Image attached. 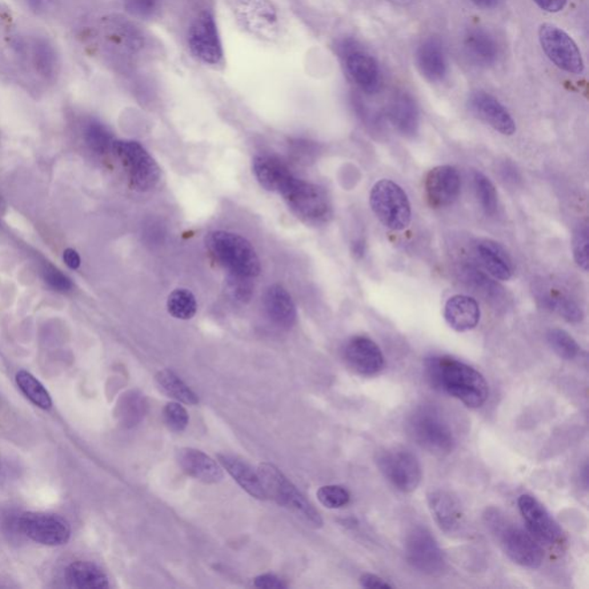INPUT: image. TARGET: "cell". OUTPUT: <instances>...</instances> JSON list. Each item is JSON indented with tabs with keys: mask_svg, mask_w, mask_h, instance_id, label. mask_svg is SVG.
I'll list each match as a JSON object with an SVG mask.
<instances>
[{
	"mask_svg": "<svg viewBox=\"0 0 589 589\" xmlns=\"http://www.w3.org/2000/svg\"><path fill=\"white\" fill-rule=\"evenodd\" d=\"M425 374L434 390L460 400L467 408H482L490 396L484 376L450 356H431L425 359Z\"/></svg>",
	"mask_w": 589,
	"mask_h": 589,
	"instance_id": "6da1fadb",
	"label": "cell"
},
{
	"mask_svg": "<svg viewBox=\"0 0 589 589\" xmlns=\"http://www.w3.org/2000/svg\"><path fill=\"white\" fill-rule=\"evenodd\" d=\"M207 250L219 265L235 278L254 279L259 274L260 263L255 248L241 235L231 231L211 232L206 238Z\"/></svg>",
	"mask_w": 589,
	"mask_h": 589,
	"instance_id": "7a4b0ae2",
	"label": "cell"
},
{
	"mask_svg": "<svg viewBox=\"0 0 589 589\" xmlns=\"http://www.w3.org/2000/svg\"><path fill=\"white\" fill-rule=\"evenodd\" d=\"M488 527L500 541L501 547L512 562L527 568H538L544 552L536 540L522 527L517 526L496 509L487 511Z\"/></svg>",
	"mask_w": 589,
	"mask_h": 589,
	"instance_id": "3957f363",
	"label": "cell"
},
{
	"mask_svg": "<svg viewBox=\"0 0 589 589\" xmlns=\"http://www.w3.org/2000/svg\"><path fill=\"white\" fill-rule=\"evenodd\" d=\"M408 432L420 447L431 454L449 455L456 447V435L446 416L438 408H416L408 423Z\"/></svg>",
	"mask_w": 589,
	"mask_h": 589,
	"instance_id": "277c9868",
	"label": "cell"
},
{
	"mask_svg": "<svg viewBox=\"0 0 589 589\" xmlns=\"http://www.w3.org/2000/svg\"><path fill=\"white\" fill-rule=\"evenodd\" d=\"M257 472L267 499L272 498L280 506L287 508L308 526L315 528L323 526L324 523L319 512L278 467L270 463H263L259 465Z\"/></svg>",
	"mask_w": 589,
	"mask_h": 589,
	"instance_id": "5b68a950",
	"label": "cell"
},
{
	"mask_svg": "<svg viewBox=\"0 0 589 589\" xmlns=\"http://www.w3.org/2000/svg\"><path fill=\"white\" fill-rule=\"evenodd\" d=\"M279 194L283 196L290 210L304 223L320 224L331 218V200L327 192L316 184L292 175Z\"/></svg>",
	"mask_w": 589,
	"mask_h": 589,
	"instance_id": "8992f818",
	"label": "cell"
},
{
	"mask_svg": "<svg viewBox=\"0 0 589 589\" xmlns=\"http://www.w3.org/2000/svg\"><path fill=\"white\" fill-rule=\"evenodd\" d=\"M372 211L388 230L400 231L411 223L412 211L407 192L391 180L383 179L372 188Z\"/></svg>",
	"mask_w": 589,
	"mask_h": 589,
	"instance_id": "52a82bcc",
	"label": "cell"
},
{
	"mask_svg": "<svg viewBox=\"0 0 589 589\" xmlns=\"http://www.w3.org/2000/svg\"><path fill=\"white\" fill-rule=\"evenodd\" d=\"M376 465L384 478L400 492H415L422 483V465L407 449L394 448L379 452Z\"/></svg>",
	"mask_w": 589,
	"mask_h": 589,
	"instance_id": "ba28073f",
	"label": "cell"
},
{
	"mask_svg": "<svg viewBox=\"0 0 589 589\" xmlns=\"http://www.w3.org/2000/svg\"><path fill=\"white\" fill-rule=\"evenodd\" d=\"M114 150L125 168L131 187L136 190L147 191L157 186L160 170L141 144L134 141L114 142Z\"/></svg>",
	"mask_w": 589,
	"mask_h": 589,
	"instance_id": "9c48e42d",
	"label": "cell"
},
{
	"mask_svg": "<svg viewBox=\"0 0 589 589\" xmlns=\"http://www.w3.org/2000/svg\"><path fill=\"white\" fill-rule=\"evenodd\" d=\"M540 46L552 63L567 73H584L583 55L576 43L560 27L543 23L539 29Z\"/></svg>",
	"mask_w": 589,
	"mask_h": 589,
	"instance_id": "30bf717a",
	"label": "cell"
},
{
	"mask_svg": "<svg viewBox=\"0 0 589 589\" xmlns=\"http://www.w3.org/2000/svg\"><path fill=\"white\" fill-rule=\"evenodd\" d=\"M232 11L244 29L264 41L278 38V12L270 0H234Z\"/></svg>",
	"mask_w": 589,
	"mask_h": 589,
	"instance_id": "8fae6325",
	"label": "cell"
},
{
	"mask_svg": "<svg viewBox=\"0 0 589 589\" xmlns=\"http://www.w3.org/2000/svg\"><path fill=\"white\" fill-rule=\"evenodd\" d=\"M408 562L419 572L439 576L446 568V559L438 541L426 527L417 526L406 540Z\"/></svg>",
	"mask_w": 589,
	"mask_h": 589,
	"instance_id": "7c38bea8",
	"label": "cell"
},
{
	"mask_svg": "<svg viewBox=\"0 0 589 589\" xmlns=\"http://www.w3.org/2000/svg\"><path fill=\"white\" fill-rule=\"evenodd\" d=\"M19 531L34 543L57 547L71 539V525L58 515L44 512H25L18 517Z\"/></svg>",
	"mask_w": 589,
	"mask_h": 589,
	"instance_id": "4fadbf2b",
	"label": "cell"
},
{
	"mask_svg": "<svg viewBox=\"0 0 589 589\" xmlns=\"http://www.w3.org/2000/svg\"><path fill=\"white\" fill-rule=\"evenodd\" d=\"M189 47L192 55L206 65H219L223 59L222 41L214 15L203 12L191 26L189 31Z\"/></svg>",
	"mask_w": 589,
	"mask_h": 589,
	"instance_id": "5bb4252c",
	"label": "cell"
},
{
	"mask_svg": "<svg viewBox=\"0 0 589 589\" xmlns=\"http://www.w3.org/2000/svg\"><path fill=\"white\" fill-rule=\"evenodd\" d=\"M518 508L528 530L536 540L547 546H554L562 541V528L538 500L527 494L519 496Z\"/></svg>",
	"mask_w": 589,
	"mask_h": 589,
	"instance_id": "9a60e30c",
	"label": "cell"
},
{
	"mask_svg": "<svg viewBox=\"0 0 589 589\" xmlns=\"http://www.w3.org/2000/svg\"><path fill=\"white\" fill-rule=\"evenodd\" d=\"M343 358L352 371L363 376L378 374L384 366L382 349L367 336L358 335L349 340L343 349Z\"/></svg>",
	"mask_w": 589,
	"mask_h": 589,
	"instance_id": "2e32d148",
	"label": "cell"
},
{
	"mask_svg": "<svg viewBox=\"0 0 589 589\" xmlns=\"http://www.w3.org/2000/svg\"><path fill=\"white\" fill-rule=\"evenodd\" d=\"M460 176L455 167L443 165L432 168L425 179V192L432 207L452 206L459 198Z\"/></svg>",
	"mask_w": 589,
	"mask_h": 589,
	"instance_id": "e0dca14e",
	"label": "cell"
},
{
	"mask_svg": "<svg viewBox=\"0 0 589 589\" xmlns=\"http://www.w3.org/2000/svg\"><path fill=\"white\" fill-rule=\"evenodd\" d=\"M468 107L475 116L482 119L487 125L500 131L501 134L511 136L515 134L516 123L506 107L494 96L486 91L472 92L468 97Z\"/></svg>",
	"mask_w": 589,
	"mask_h": 589,
	"instance_id": "ac0fdd59",
	"label": "cell"
},
{
	"mask_svg": "<svg viewBox=\"0 0 589 589\" xmlns=\"http://www.w3.org/2000/svg\"><path fill=\"white\" fill-rule=\"evenodd\" d=\"M427 502L441 530L448 534H455L462 530L465 520L463 508L451 492L444 490L432 491L428 492Z\"/></svg>",
	"mask_w": 589,
	"mask_h": 589,
	"instance_id": "d6986e66",
	"label": "cell"
},
{
	"mask_svg": "<svg viewBox=\"0 0 589 589\" xmlns=\"http://www.w3.org/2000/svg\"><path fill=\"white\" fill-rule=\"evenodd\" d=\"M346 66L352 80L366 94H375L382 88V72H380L378 63L366 51L348 50Z\"/></svg>",
	"mask_w": 589,
	"mask_h": 589,
	"instance_id": "ffe728a7",
	"label": "cell"
},
{
	"mask_svg": "<svg viewBox=\"0 0 589 589\" xmlns=\"http://www.w3.org/2000/svg\"><path fill=\"white\" fill-rule=\"evenodd\" d=\"M178 463L184 474L204 484H218L223 478V468L198 449L183 448L179 450Z\"/></svg>",
	"mask_w": 589,
	"mask_h": 589,
	"instance_id": "44dd1931",
	"label": "cell"
},
{
	"mask_svg": "<svg viewBox=\"0 0 589 589\" xmlns=\"http://www.w3.org/2000/svg\"><path fill=\"white\" fill-rule=\"evenodd\" d=\"M482 311L475 299L467 295H455L444 306V319L449 327L459 332L475 330L480 322Z\"/></svg>",
	"mask_w": 589,
	"mask_h": 589,
	"instance_id": "7402d4cb",
	"label": "cell"
},
{
	"mask_svg": "<svg viewBox=\"0 0 589 589\" xmlns=\"http://www.w3.org/2000/svg\"><path fill=\"white\" fill-rule=\"evenodd\" d=\"M392 126L400 131V134L412 138L419 130V108L416 100L408 92H399L392 97L388 108Z\"/></svg>",
	"mask_w": 589,
	"mask_h": 589,
	"instance_id": "603a6c76",
	"label": "cell"
},
{
	"mask_svg": "<svg viewBox=\"0 0 589 589\" xmlns=\"http://www.w3.org/2000/svg\"><path fill=\"white\" fill-rule=\"evenodd\" d=\"M475 252L488 273L495 279L508 282L512 278L514 264L501 244L492 240H482L475 244Z\"/></svg>",
	"mask_w": 589,
	"mask_h": 589,
	"instance_id": "cb8c5ba5",
	"label": "cell"
},
{
	"mask_svg": "<svg viewBox=\"0 0 589 589\" xmlns=\"http://www.w3.org/2000/svg\"><path fill=\"white\" fill-rule=\"evenodd\" d=\"M218 459L224 470L252 498L258 500L267 499L266 492L264 490L262 482H260L258 472L254 471V468L249 464L239 459L238 456L230 454H219Z\"/></svg>",
	"mask_w": 589,
	"mask_h": 589,
	"instance_id": "d4e9b609",
	"label": "cell"
},
{
	"mask_svg": "<svg viewBox=\"0 0 589 589\" xmlns=\"http://www.w3.org/2000/svg\"><path fill=\"white\" fill-rule=\"evenodd\" d=\"M417 62L425 78L440 82L446 78L448 63L442 44L436 38H428L417 52Z\"/></svg>",
	"mask_w": 589,
	"mask_h": 589,
	"instance_id": "484cf974",
	"label": "cell"
},
{
	"mask_svg": "<svg viewBox=\"0 0 589 589\" xmlns=\"http://www.w3.org/2000/svg\"><path fill=\"white\" fill-rule=\"evenodd\" d=\"M264 307L272 322L280 327L290 328L296 320V307L290 292L279 284L267 288Z\"/></svg>",
	"mask_w": 589,
	"mask_h": 589,
	"instance_id": "4316f807",
	"label": "cell"
},
{
	"mask_svg": "<svg viewBox=\"0 0 589 589\" xmlns=\"http://www.w3.org/2000/svg\"><path fill=\"white\" fill-rule=\"evenodd\" d=\"M252 168L258 182L270 191L280 192L292 176L290 168L270 156L256 157Z\"/></svg>",
	"mask_w": 589,
	"mask_h": 589,
	"instance_id": "83f0119b",
	"label": "cell"
},
{
	"mask_svg": "<svg viewBox=\"0 0 589 589\" xmlns=\"http://www.w3.org/2000/svg\"><path fill=\"white\" fill-rule=\"evenodd\" d=\"M66 581L79 589H104L110 586L106 573L95 563L78 560L66 568Z\"/></svg>",
	"mask_w": 589,
	"mask_h": 589,
	"instance_id": "f1b7e54d",
	"label": "cell"
},
{
	"mask_svg": "<svg viewBox=\"0 0 589 589\" xmlns=\"http://www.w3.org/2000/svg\"><path fill=\"white\" fill-rule=\"evenodd\" d=\"M465 49L480 65L490 66L498 60L499 46L494 38L482 28L467 31L464 39Z\"/></svg>",
	"mask_w": 589,
	"mask_h": 589,
	"instance_id": "f546056e",
	"label": "cell"
},
{
	"mask_svg": "<svg viewBox=\"0 0 589 589\" xmlns=\"http://www.w3.org/2000/svg\"><path fill=\"white\" fill-rule=\"evenodd\" d=\"M147 410V403L144 395L138 391H130L119 400L116 417L123 427L131 428L142 422Z\"/></svg>",
	"mask_w": 589,
	"mask_h": 589,
	"instance_id": "4dcf8cb0",
	"label": "cell"
},
{
	"mask_svg": "<svg viewBox=\"0 0 589 589\" xmlns=\"http://www.w3.org/2000/svg\"><path fill=\"white\" fill-rule=\"evenodd\" d=\"M543 307L547 310L555 312L568 323H580L584 319V311L579 304L573 300L570 296L563 294L559 290H551L539 298Z\"/></svg>",
	"mask_w": 589,
	"mask_h": 589,
	"instance_id": "1f68e13d",
	"label": "cell"
},
{
	"mask_svg": "<svg viewBox=\"0 0 589 589\" xmlns=\"http://www.w3.org/2000/svg\"><path fill=\"white\" fill-rule=\"evenodd\" d=\"M156 382L165 394L178 400V402L188 404V406H195L198 403V395L173 371L164 370L158 372L156 375Z\"/></svg>",
	"mask_w": 589,
	"mask_h": 589,
	"instance_id": "d6a6232c",
	"label": "cell"
},
{
	"mask_svg": "<svg viewBox=\"0 0 589 589\" xmlns=\"http://www.w3.org/2000/svg\"><path fill=\"white\" fill-rule=\"evenodd\" d=\"M462 275L464 282L474 288L475 291L484 295L487 300L490 299L492 302L498 303L501 299H503L502 287L478 268L471 265L465 266L462 268Z\"/></svg>",
	"mask_w": 589,
	"mask_h": 589,
	"instance_id": "836d02e7",
	"label": "cell"
},
{
	"mask_svg": "<svg viewBox=\"0 0 589 589\" xmlns=\"http://www.w3.org/2000/svg\"><path fill=\"white\" fill-rule=\"evenodd\" d=\"M15 380H17L20 391L25 394L28 400H30L36 407L41 408L43 410H49L52 407L49 391L33 374L27 371H19Z\"/></svg>",
	"mask_w": 589,
	"mask_h": 589,
	"instance_id": "e575fe53",
	"label": "cell"
},
{
	"mask_svg": "<svg viewBox=\"0 0 589 589\" xmlns=\"http://www.w3.org/2000/svg\"><path fill=\"white\" fill-rule=\"evenodd\" d=\"M168 312L176 319H191L198 311L194 294L187 290H175L167 299Z\"/></svg>",
	"mask_w": 589,
	"mask_h": 589,
	"instance_id": "d590c367",
	"label": "cell"
},
{
	"mask_svg": "<svg viewBox=\"0 0 589 589\" xmlns=\"http://www.w3.org/2000/svg\"><path fill=\"white\" fill-rule=\"evenodd\" d=\"M474 183L476 198H478L484 214L494 215L499 206L498 192H496L494 184L480 172H475Z\"/></svg>",
	"mask_w": 589,
	"mask_h": 589,
	"instance_id": "8d00e7d4",
	"label": "cell"
},
{
	"mask_svg": "<svg viewBox=\"0 0 589 589\" xmlns=\"http://www.w3.org/2000/svg\"><path fill=\"white\" fill-rule=\"evenodd\" d=\"M547 341L555 354L562 359H575L579 355V344L568 332L560 330V328H552L548 331Z\"/></svg>",
	"mask_w": 589,
	"mask_h": 589,
	"instance_id": "74e56055",
	"label": "cell"
},
{
	"mask_svg": "<svg viewBox=\"0 0 589 589\" xmlns=\"http://www.w3.org/2000/svg\"><path fill=\"white\" fill-rule=\"evenodd\" d=\"M316 496H318L319 502L328 509L343 508L350 501V494L346 488L338 486V484L320 487Z\"/></svg>",
	"mask_w": 589,
	"mask_h": 589,
	"instance_id": "f35d334b",
	"label": "cell"
},
{
	"mask_svg": "<svg viewBox=\"0 0 589 589\" xmlns=\"http://www.w3.org/2000/svg\"><path fill=\"white\" fill-rule=\"evenodd\" d=\"M164 419H165L167 426L174 432L186 430L189 424V416H188L186 408L176 402L168 403L164 408Z\"/></svg>",
	"mask_w": 589,
	"mask_h": 589,
	"instance_id": "ab89813d",
	"label": "cell"
},
{
	"mask_svg": "<svg viewBox=\"0 0 589 589\" xmlns=\"http://www.w3.org/2000/svg\"><path fill=\"white\" fill-rule=\"evenodd\" d=\"M588 231L586 228H581L575 232L573 236V257H575L576 265L583 268L585 272L588 271Z\"/></svg>",
	"mask_w": 589,
	"mask_h": 589,
	"instance_id": "60d3db41",
	"label": "cell"
},
{
	"mask_svg": "<svg viewBox=\"0 0 589 589\" xmlns=\"http://www.w3.org/2000/svg\"><path fill=\"white\" fill-rule=\"evenodd\" d=\"M87 141L89 143L91 149L104 152L111 146V136L105 128L94 123L87 131Z\"/></svg>",
	"mask_w": 589,
	"mask_h": 589,
	"instance_id": "b9f144b4",
	"label": "cell"
},
{
	"mask_svg": "<svg viewBox=\"0 0 589 589\" xmlns=\"http://www.w3.org/2000/svg\"><path fill=\"white\" fill-rule=\"evenodd\" d=\"M44 276H46V282L55 290L68 291L72 290L71 280L63 273H60L55 268L47 267L44 271Z\"/></svg>",
	"mask_w": 589,
	"mask_h": 589,
	"instance_id": "7bdbcfd3",
	"label": "cell"
},
{
	"mask_svg": "<svg viewBox=\"0 0 589 589\" xmlns=\"http://www.w3.org/2000/svg\"><path fill=\"white\" fill-rule=\"evenodd\" d=\"M255 586L263 589H283L287 587V585L279 576L268 573V575L257 576L255 579Z\"/></svg>",
	"mask_w": 589,
	"mask_h": 589,
	"instance_id": "ee69618b",
	"label": "cell"
},
{
	"mask_svg": "<svg viewBox=\"0 0 589 589\" xmlns=\"http://www.w3.org/2000/svg\"><path fill=\"white\" fill-rule=\"evenodd\" d=\"M131 11L139 15H150L157 6L158 0H127Z\"/></svg>",
	"mask_w": 589,
	"mask_h": 589,
	"instance_id": "f6af8a7d",
	"label": "cell"
},
{
	"mask_svg": "<svg viewBox=\"0 0 589 589\" xmlns=\"http://www.w3.org/2000/svg\"><path fill=\"white\" fill-rule=\"evenodd\" d=\"M360 586L364 588H392V585L380 576L372 575V573H364L359 579Z\"/></svg>",
	"mask_w": 589,
	"mask_h": 589,
	"instance_id": "bcb514c9",
	"label": "cell"
},
{
	"mask_svg": "<svg viewBox=\"0 0 589 589\" xmlns=\"http://www.w3.org/2000/svg\"><path fill=\"white\" fill-rule=\"evenodd\" d=\"M533 2L548 13H559L567 5L568 0H533Z\"/></svg>",
	"mask_w": 589,
	"mask_h": 589,
	"instance_id": "7dc6e473",
	"label": "cell"
},
{
	"mask_svg": "<svg viewBox=\"0 0 589 589\" xmlns=\"http://www.w3.org/2000/svg\"><path fill=\"white\" fill-rule=\"evenodd\" d=\"M63 260H65L66 265L72 268V270H76L80 266V264H81V259H80L78 252L73 249H66L63 252Z\"/></svg>",
	"mask_w": 589,
	"mask_h": 589,
	"instance_id": "c3c4849f",
	"label": "cell"
},
{
	"mask_svg": "<svg viewBox=\"0 0 589 589\" xmlns=\"http://www.w3.org/2000/svg\"><path fill=\"white\" fill-rule=\"evenodd\" d=\"M471 2L480 9L491 10L499 5L500 0H471Z\"/></svg>",
	"mask_w": 589,
	"mask_h": 589,
	"instance_id": "681fc988",
	"label": "cell"
},
{
	"mask_svg": "<svg viewBox=\"0 0 589 589\" xmlns=\"http://www.w3.org/2000/svg\"><path fill=\"white\" fill-rule=\"evenodd\" d=\"M366 242L362 241V240H358V241L352 244V252H354V255L358 258H362L366 255Z\"/></svg>",
	"mask_w": 589,
	"mask_h": 589,
	"instance_id": "f907efd6",
	"label": "cell"
}]
</instances>
